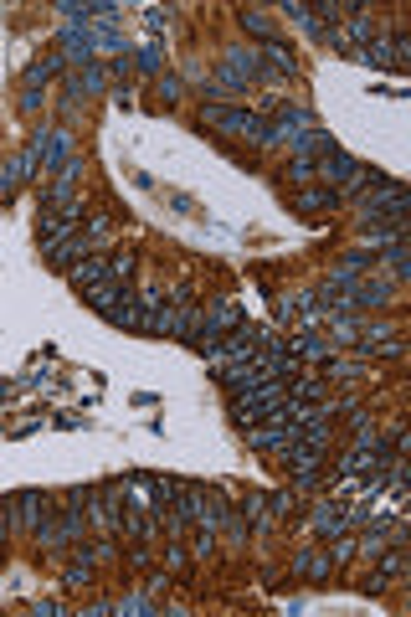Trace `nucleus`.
<instances>
[{
    "label": "nucleus",
    "instance_id": "f257e3e1",
    "mask_svg": "<svg viewBox=\"0 0 411 617\" xmlns=\"http://www.w3.org/2000/svg\"><path fill=\"white\" fill-rule=\"evenodd\" d=\"M257 77H263L257 51L237 47V51H226V57H221V67H217V77L206 83V93H211V99H221V93H247V83H257Z\"/></svg>",
    "mask_w": 411,
    "mask_h": 617
},
{
    "label": "nucleus",
    "instance_id": "f03ea898",
    "mask_svg": "<svg viewBox=\"0 0 411 617\" xmlns=\"http://www.w3.org/2000/svg\"><path fill=\"white\" fill-rule=\"evenodd\" d=\"M237 324H247V309L237 304V298H221V304H211V309H201V335H195V350L217 355V345L237 329Z\"/></svg>",
    "mask_w": 411,
    "mask_h": 617
},
{
    "label": "nucleus",
    "instance_id": "7ed1b4c3",
    "mask_svg": "<svg viewBox=\"0 0 411 617\" xmlns=\"http://www.w3.org/2000/svg\"><path fill=\"white\" fill-rule=\"evenodd\" d=\"M257 345H263V329H257V324H237V329H232V335L217 345V355H206V360H211V370L247 366V360L257 355Z\"/></svg>",
    "mask_w": 411,
    "mask_h": 617
},
{
    "label": "nucleus",
    "instance_id": "20e7f679",
    "mask_svg": "<svg viewBox=\"0 0 411 617\" xmlns=\"http://www.w3.org/2000/svg\"><path fill=\"white\" fill-rule=\"evenodd\" d=\"M319 175H324L329 186H350V196H360V191H370V186H365V170H360V160H355V154H344V149H335V154H324V160H319Z\"/></svg>",
    "mask_w": 411,
    "mask_h": 617
},
{
    "label": "nucleus",
    "instance_id": "39448f33",
    "mask_svg": "<svg viewBox=\"0 0 411 617\" xmlns=\"http://www.w3.org/2000/svg\"><path fill=\"white\" fill-rule=\"evenodd\" d=\"M407 36H375V42L355 47V62H365V67H407Z\"/></svg>",
    "mask_w": 411,
    "mask_h": 617
},
{
    "label": "nucleus",
    "instance_id": "423d86ee",
    "mask_svg": "<svg viewBox=\"0 0 411 617\" xmlns=\"http://www.w3.org/2000/svg\"><path fill=\"white\" fill-rule=\"evenodd\" d=\"M57 51H62V62H98V51H93V26H83V21H67L62 26V36H57Z\"/></svg>",
    "mask_w": 411,
    "mask_h": 617
},
{
    "label": "nucleus",
    "instance_id": "0eeeda50",
    "mask_svg": "<svg viewBox=\"0 0 411 617\" xmlns=\"http://www.w3.org/2000/svg\"><path fill=\"white\" fill-rule=\"evenodd\" d=\"M201 123L206 129H221V134H252V123H257V114H247V108H226V103H206L201 108Z\"/></svg>",
    "mask_w": 411,
    "mask_h": 617
},
{
    "label": "nucleus",
    "instance_id": "6e6552de",
    "mask_svg": "<svg viewBox=\"0 0 411 617\" xmlns=\"http://www.w3.org/2000/svg\"><path fill=\"white\" fill-rule=\"evenodd\" d=\"M31 154H36V175L57 170V165H67V160H73V134H67V129H57V134H42V139L31 145Z\"/></svg>",
    "mask_w": 411,
    "mask_h": 617
},
{
    "label": "nucleus",
    "instance_id": "1a4fd4ad",
    "mask_svg": "<svg viewBox=\"0 0 411 617\" xmlns=\"http://www.w3.org/2000/svg\"><path fill=\"white\" fill-rule=\"evenodd\" d=\"M88 504H93V519L103 530H119L123 525V484H103V489L88 494Z\"/></svg>",
    "mask_w": 411,
    "mask_h": 617
},
{
    "label": "nucleus",
    "instance_id": "9d476101",
    "mask_svg": "<svg viewBox=\"0 0 411 617\" xmlns=\"http://www.w3.org/2000/svg\"><path fill=\"white\" fill-rule=\"evenodd\" d=\"M175 340H186V345H195V335H201V304L191 298V289L180 283L175 289V329H170Z\"/></svg>",
    "mask_w": 411,
    "mask_h": 617
},
{
    "label": "nucleus",
    "instance_id": "9b49d317",
    "mask_svg": "<svg viewBox=\"0 0 411 617\" xmlns=\"http://www.w3.org/2000/svg\"><path fill=\"white\" fill-rule=\"evenodd\" d=\"M47 510H51V499L47 494H36V489H21L16 499H11V525H21V530H36L42 519H47Z\"/></svg>",
    "mask_w": 411,
    "mask_h": 617
},
{
    "label": "nucleus",
    "instance_id": "f8f14e48",
    "mask_svg": "<svg viewBox=\"0 0 411 617\" xmlns=\"http://www.w3.org/2000/svg\"><path fill=\"white\" fill-rule=\"evenodd\" d=\"M350 530V510L344 504H335V499H324L314 510V535H324V541H335V535H344Z\"/></svg>",
    "mask_w": 411,
    "mask_h": 617
},
{
    "label": "nucleus",
    "instance_id": "ddd939ff",
    "mask_svg": "<svg viewBox=\"0 0 411 617\" xmlns=\"http://www.w3.org/2000/svg\"><path fill=\"white\" fill-rule=\"evenodd\" d=\"M103 278H114V263H108L103 252H88V257H83V263L73 268V283L83 289V294H88V289H98Z\"/></svg>",
    "mask_w": 411,
    "mask_h": 617
},
{
    "label": "nucleus",
    "instance_id": "4468645a",
    "mask_svg": "<svg viewBox=\"0 0 411 617\" xmlns=\"http://www.w3.org/2000/svg\"><path fill=\"white\" fill-rule=\"evenodd\" d=\"M88 252H93V242H88V237H83V232H73V237H67V242H57V247H51L47 257H51V268H67V273H73L77 263H83V257H88Z\"/></svg>",
    "mask_w": 411,
    "mask_h": 617
},
{
    "label": "nucleus",
    "instance_id": "2eb2a0df",
    "mask_svg": "<svg viewBox=\"0 0 411 617\" xmlns=\"http://www.w3.org/2000/svg\"><path fill=\"white\" fill-rule=\"evenodd\" d=\"M288 355L293 360H335V345H329V335H314V329H309V335H298L288 345Z\"/></svg>",
    "mask_w": 411,
    "mask_h": 617
},
{
    "label": "nucleus",
    "instance_id": "dca6fc26",
    "mask_svg": "<svg viewBox=\"0 0 411 617\" xmlns=\"http://www.w3.org/2000/svg\"><path fill=\"white\" fill-rule=\"evenodd\" d=\"M293 154H298V160H309V154H319V160H324V154H335V139H329V134H324V129H319V123H314V129H304V134H298V139H293Z\"/></svg>",
    "mask_w": 411,
    "mask_h": 617
},
{
    "label": "nucleus",
    "instance_id": "f3484780",
    "mask_svg": "<svg viewBox=\"0 0 411 617\" xmlns=\"http://www.w3.org/2000/svg\"><path fill=\"white\" fill-rule=\"evenodd\" d=\"M237 21H242V31H252V36H257V42H278V21H273V11H257V5H242V16H237Z\"/></svg>",
    "mask_w": 411,
    "mask_h": 617
},
{
    "label": "nucleus",
    "instance_id": "a211bd4d",
    "mask_svg": "<svg viewBox=\"0 0 411 617\" xmlns=\"http://www.w3.org/2000/svg\"><path fill=\"white\" fill-rule=\"evenodd\" d=\"M257 62H267V73H278V77H293V73H298V57H293L283 42H267V47L257 51Z\"/></svg>",
    "mask_w": 411,
    "mask_h": 617
},
{
    "label": "nucleus",
    "instance_id": "6ab92c4d",
    "mask_svg": "<svg viewBox=\"0 0 411 617\" xmlns=\"http://www.w3.org/2000/svg\"><path fill=\"white\" fill-rule=\"evenodd\" d=\"M293 206H298V211H309V217H314V211H335L339 191H329V186H309V191H298V196H293Z\"/></svg>",
    "mask_w": 411,
    "mask_h": 617
},
{
    "label": "nucleus",
    "instance_id": "aec40b11",
    "mask_svg": "<svg viewBox=\"0 0 411 617\" xmlns=\"http://www.w3.org/2000/svg\"><path fill=\"white\" fill-rule=\"evenodd\" d=\"M381 263L391 268V278H411V252H407V237H401V242H386V247H381Z\"/></svg>",
    "mask_w": 411,
    "mask_h": 617
},
{
    "label": "nucleus",
    "instance_id": "412c9836",
    "mask_svg": "<svg viewBox=\"0 0 411 617\" xmlns=\"http://www.w3.org/2000/svg\"><path fill=\"white\" fill-rule=\"evenodd\" d=\"M57 73H62V51H47L42 62H31V67H26V88H42V83H51Z\"/></svg>",
    "mask_w": 411,
    "mask_h": 617
},
{
    "label": "nucleus",
    "instance_id": "4be33fe9",
    "mask_svg": "<svg viewBox=\"0 0 411 617\" xmlns=\"http://www.w3.org/2000/svg\"><path fill=\"white\" fill-rule=\"evenodd\" d=\"M329 566H335V561H329L324 550H304V556H293V571H298V576H314V581H324Z\"/></svg>",
    "mask_w": 411,
    "mask_h": 617
},
{
    "label": "nucleus",
    "instance_id": "5701e85b",
    "mask_svg": "<svg viewBox=\"0 0 411 617\" xmlns=\"http://www.w3.org/2000/svg\"><path fill=\"white\" fill-rule=\"evenodd\" d=\"M221 519H226V499H221L217 489H206V499H201V515H195V525H201V530H217Z\"/></svg>",
    "mask_w": 411,
    "mask_h": 617
},
{
    "label": "nucleus",
    "instance_id": "b1692460",
    "mask_svg": "<svg viewBox=\"0 0 411 617\" xmlns=\"http://www.w3.org/2000/svg\"><path fill=\"white\" fill-rule=\"evenodd\" d=\"M77 83H83V93H108V73H103V67H98V62H88V67H83V73H77Z\"/></svg>",
    "mask_w": 411,
    "mask_h": 617
},
{
    "label": "nucleus",
    "instance_id": "393cba45",
    "mask_svg": "<svg viewBox=\"0 0 411 617\" xmlns=\"http://www.w3.org/2000/svg\"><path fill=\"white\" fill-rule=\"evenodd\" d=\"M139 67H145V73H165V51H160V42H145V47H139Z\"/></svg>",
    "mask_w": 411,
    "mask_h": 617
},
{
    "label": "nucleus",
    "instance_id": "a878e982",
    "mask_svg": "<svg viewBox=\"0 0 411 617\" xmlns=\"http://www.w3.org/2000/svg\"><path fill=\"white\" fill-rule=\"evenodd\" d=\"M114 613H160V607L149 602V592H129V597L119 602V607H114Z\"/></svg>",
    "mask_w": 411,
    "mask_h": 617
},
{
    "label": "nucleus",
    "instance_id": "bb28decb",
    "mask_svg": "<svg viewBox=\"0 0 411 617\" xmlns=\"http://www.w3.org/2000/svg\"><path fill=\"white\" fill-rule=\"evenodd\" d=\"M314 175H319L314 160H293L288 170H283V186H288V180H314Z\"/></svg>",
    "mask_w": 411,
    "mask_h": 617
},
{
    "label": "nucleus",
    "instance_id": "cd10ccee",
    "mask_svg": "<svg viewBox=\"0 0 411 617\" xmlns=\"http://www.w3.org/2000/svg\"><path fill=\"white\" fill-rule=\"evenodd\" d=\"M108 263H114V278H129V273H134V252L119 247V252H108Z\"/></svg>",
    "mask_w": 411,
    "mask_h": 617
},
{
    "label": "nucleus",
    "instance_id": "c85d7f7f",
    "mask_svg": "<svg viewBox=\"0 0 411 617\" xmlns=\"http://www.w3.org/2000/svg\"><path fill=\"white\" fill-rule=\"evenodd\" d=\"M160 93H165V103H180V99H186V83H180V77H165V73H160Z\"/></svg>",
    "mask_w": 411,
    "mask_h": 617
},
{
    "label": "nucleus",
    "instance_id": "c756f323",
    "mask_svg": "<svg viewBox=\"0 0 411 617\" xmlns=\"http://www.w3.org/2000/svg\"><path fill=\"white\" fill-rule=\"evenodd\" d=\"M263 510H273V515H288V510H293V494H273V499H263Z\"/></svg>",
    "mask_w": 411,
    "mask_h": 617
},
{
    "label": "nucleus",
    "instance_id": "7c9ffc66",
    "mask_svg": "<svg viewBox=\"0 0 411 617\" xmlns=\"http://www.w3.org/2000/svg\"><path fill=\"white\" fill-rule=\"evenodd\" d=\"M165 561H170V571H186V545H170Z\"/></svg>",
    "mask_w": 411,
    "mask_h": 617
},
{
    "label": "nucleus",
    "instance_id": "2f4dec72",
    "mask_svg": "<svg viewBox=\"0 0 411 617\" xmlns=\"http://www.w3.org/2000/svg\"><path fill=\"white\" fill-rule=\"evenodd\" d=\"M88 571H93L88 561H77V566H67V587H77V581H88Z\"/></svg>",
    "mask_w": 411,
    "mask_h": 617
},
{
    "label": "nucleus",
    "instance_id": "473e14b6",
    "mask_svg": "<svg viewBox=\"0 0 411 617\" xmlns=\"http://www.w3.org/2000/svg\"><path fill=\"white\" fill-rule=\"evenodd\" d=\"M42 103H47V99H42L36 88H26V93H21V108H26V114H31V108H42Z\"/></svg>",
    "mask_w": 411,
    "mask_h": 617
},
{
    "label": "nucleus",
    "instance_id": "72a5a7b5",
    "mask_svg": "<svg viewBox=\"0 0 411 617\" xmlns=\"http://www.w3.org/2000/svg\"><path fill=\"white\" fill-rule=\"evenodd\" d=\"M242 515L252 519V515H263V494H247V504H242Z\"/></svg>",
    "mask_w": 411,
    "mask_h": 617
},
{
    "label": "nucleus",
    "instance_id": "f704fd0d",
    "mask_svg": "<svg viewBox=\"0 0 411 617\" xmlns=\"http://www.w3.org/2000/svg\"><path fill=\"white\" fill-rule=\"evenodd\" d=\"M11 530V504H0V535Z\"/></svg>",
    "mask_w": 411,
    "mask_h": 617
}]
</instances>
